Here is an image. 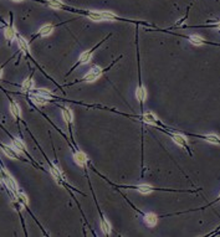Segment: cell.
Returning a JSON list of instances; mask_svg holds the SVG:
<instances>
[{
	"label": "cell",
	"mask_w": 220,
	"mask_h": 237,
	"mask_svg": "<svg viewBox=\"0 0 220 237\" xmlns=\"http://www.w3.org/2000/svg\"><path fill=\"white\" fill-rule=\"evenodd\" d=\"M88 18L94 21H107V20H116V16L111 13H107V11H102V13H98V11H92L88 14Z\"/></svg>",
	"instance_id": "1"
},
{
	"label": "cell",
	"mask_w": 220,
	"mask_h": 237,
	"mask_svg": "<svg viewBox=\"0 0 220 237\" xmlns=\"http://www.w3.org/2000/svg\"><path fill=\"white\" fill-rule=\"evenodd\" d=\"M101 75H102V69H100L98 66H94L87 72V75L83 77V81L85 82H94V81H96L100 77Z\"/></svg>",
	"instance_id": "2"
},
{
	"label": "cell",
	"mask_w": 220,
	"mask_h": 237,
	"mask_svg": "<svg viewBox=\"0 0 220 237\" xmlns=\"http://www.w3.org/2000/svg\"><path fill=\"white\" fill-rule=\"evenodd\" d=\"M73 159H75L76 164L83 168V166H85V164H86V162H87V155L85 154L83 151H76Z\"/></svg>",
	"instance_id": "3"
},
{
	"label": "cell",
	"mask_w": 220,
	"mask_h": 237,
	"mask_svg": "<svg viewBox=\"0 0 220 237\" xmlns=\"http://www.w3.org/2000/svg\"><path fill=\"white\" fill-rule=\"evenodd\" d=\"M144 222H146V225L148 227H154L157 225V222H158V217L154 214H147L144 216Z\"/></svg>",
	"instance_id": "4"
},
{
	"label": "cell",
	"mask_w": 220,
	"mask_h": 237,
	"mask_svg": "<svg viewBox=\"0 0 220 237\" xmlns=\"http://www.w3.org/2000/svg\"><path fill=\"white\" fill-rule=\"evenodd\" d=\"M136 96H137V99L139 101V102H144L146 98H147V91L146 88L141 86L137 88V92H136Z\"/></svg>",
	"instance_id": "5"
},
{
	"label": "cell",
	"mask_w": 220,
	"mask_h": 237,
	"mask_svg": "<svg viewBox=\"0 0 220 237\" xmlns=\"http://www.w3.org/2000/svg\"><path fill=\"white\" fill-rule=\"evenodd\" d=\"M5 181H6L7 186H9L11 190H16V189H18V185H16L15 180L9 175V173H7V171H5Z\"/></svg>",
	"instance_id": "6"
},
{
	"label": "cell",
	"mask_w": 220,
	"mask_h": 237,
	"mask_svg": "<svg viewBox=\"0 0 220 237\" xmlns=\"http://www.w3.org/2000/svg\"><path fill=\"white\" fill-rule=\"evenodd\" d=\"M4 35H5V39L9 40V41H13L14 37H15V30L13 26H7L4 31Z\"/></svg>",
	"instance_id": "7"
},
{
	"label": "cell",
	"mask_w": 220,
	"mask_h": 237,
	"mask_svg": "<svg viewBox=\"0 0 220 237\" xmlns=\"http://www.w3.org/2000/svg\"><path fill=\"white\" fill-rule=\"evenodd\" d=\"M91 58H92V51H86V52H83V54L80 56V63H82V65L88 63V62L91 61Z\"/></svg>",
	"instance_id": "8"
},
{
	"label": "cell",
	"mask_w": 220,
	"mask_h": 237,
	"mask_svg": "<svg viewBox=\"0 0 220 237\" xmlns=\"http://www.w3.org/2000/svg\"><path fill=\"white\" fill-rule=\"evenodd\" d=\"M18 44H19V47L22 50V52H25V54H28V52H29L28 42H26V40H25L24 37H21V36H19V37H18Z\"/></svg>",
	"instance_id": "9"
},
{
	"label": "cell",
	"mask_w": 220,
	"mask_h": 237,
	"mask_svg": "<svg viewBox=\"0 0 220 237\" xmlns=\"http://www.w3.org/2000/svg\"><path fill=\"white\" fill-rule=\"evenodd\" d=\"M62 116H64V119L67 122V123H72V112L70 108L65 107L62 109Z\"/></svg>",
	"instance_id": "10"
},
{
	"label": "cell",
	"mask_w": 220,
	"mask_h": 237,
	"mask_svg": "<svg viewBox=\"0 0 220 237\" xmlns=\"http://www.w3.org/2000/svg\"><path fill=\"white\" fill-rule=\"evenodd\" d=\"M31 99H32L36 104H39V106H44V104H46V98H45V97H42V96H40L39 93H37V95H32V96H31Z\"/></svg>",
	"instance_id": "11"
},
{
	"label": "cell",
	"mask_w": 220,
	"mask_h": 237,
	"mask_svg": "<svg viewBox=\"0 0 220 237\" xmlns=\"http://www.w3.org/2000/svg\"><path fill=\"white\" fill-rule=\"evenodd\" d=\"M52 30H54L52 25H45V26H42L40 29V35L41 36H49V35H51Z\"/></svg>",
	"instance_id": "12"
},
{
	"label": "cell",
	"mask_w": 220,
	"mask_h": 237,
	"mask_svg": "<svg viewBox=\"0 0 220 237\" xmlns=\"http://www.w3.org/2000/svg\"><path fill=\"white\" fill-rule=\"evenodd\" d=\"M3 151L5 153V155H6V157L13 158V159H18V154H16L15 151H14V149H11L10 147H7V145L3 147Z\"/></svg>",
	"instance_id": "13"
},
{
	"label": "cell",
	"mask_w": 220,
	"mask_h": 237,
	"mask_svg": "<svg viewBox=\"0 0 220 237\" xmlns=\"http://www.w3.org/2000/svg\"><path fill=\"white\" fill-rule=\"evenodd\" d=\"M101 228H102V231H103L105 235L111 233V225L108 224V221L106 218H102V221H101Z\"/></svg>",
	"instance_id": "14"
},
{
	"label": "cell",
	"mask_w": 220,
	"mask_h": 237,
	"mask_svg": "<svg viewBox=\"0 0 220 237\" xmlns=\"http://www.w3.org/2000/svg\"><path fill=\"white\" fill-rule=\"evenodd\" d=\"M185 139L183 135H180V134H175V135H173V142L175 143V144H178V145H180V147H185Z\"/></svg>",
	"instance_id": "15"
},
{
	"label": "cell",
	"mask_w": 220,
	"mask_h": 237,
	"mask_svg": "<svg viewBox=\"0 0 220 237\" xmlns=\"http://www.w3.org/2000/svg\"><path fill=\"white\" fill-rule=\"evenodd\" d=\"M143 121H144L146 123H149V124H154L157 122V118L152 113H146L144 116H143Z\"/></svg>",
	"instance_id": "16"
},
{
	"label": "cell",
	"mask_w": 220,
	"mask_h": 237,
	"mask_svg": "<svg viewBox=\"0 0 220 237\" xmlns=\"http://www.w3.org/2000/svg\"><path fill=\"white\" fill-rule=\"evenodd\" d=\"M10 111H11V114H13L15 118H18V117L20 116V108H19L18 103L11 102V104H10Z\"/></svg>",
	"instance_id": "17"
},
{
	"label": "cell",
	"mask_w": 220,
	"mask_h": 237,
	"mask_svg": "<svg viewBox=\"0 0 220 237\" xmlns=\"http://www.w3.org/2000/svg\"><path fill=\"white\" fill-rule=\"evenodd\" d=\"M13 145H14V148L18 150V151H22V150L26 149L25 144H24L21 140H19V139H14V140H13Z\"/></svg>",
	"instance_id": "18"
},
{
	"label": "cell",
	"mask_w": 220,
	"mask_h": 237,
	"mask_svg": "<svg viewBox=\"0 0 220 237\" xmlns=\"http://www.w3.org/2000/svg\"><path fill=\"white\" fill-rule=\"evenodd\" d=\"M189 40H190V42L193 45H195V46H200V45H203V39L200 37V36H198V35H192L190 37H189Z\"/></svg>",
	"instance_id": "19"
},
{
	"label": "cell",
	"mask_w": 220,
	"mask_h": 237,
	"mask_svg": "<svg viewBox=\"0 0 220 237\" xmlns=\"http://www.w3.org/2000/svg\"><path fill=\"white\" fill-rule=\"evenodd\" d=\"M137 190L141 192V194H143V195H147V194H150L152 192V188L149 185H139L138 188H137Z\"/></svg>",
	"instance_id": "20"
},
{
	"label": "cell",
	"mask_w": 220,
	"mask_h": 237,
	"mask_svg": "<svg viewBox=\"0 0 220 237\" xmlns=\"http://www.w3.org/2000/svg\"><path fill=\"white\" fill-rule=\"evenodd\" d=\"M34 87V81L31 78H28L22 82V89L24 91H31Z\"/></svg>",
	"instance_id": "21"
},
{
	"label": "cell",
	"mask_w": 220,
	"mask_h": 237,
	"mask_svg": "<svg viewBox=\"0 0 220 237\" xmlns=\"http://www.w3.org/2000/svg\"><path fill=\"white\" fill-rule=\"evenodd\" d=\"M49 5L54 7V9H61L62 7L61 0H49Z\"/></svg>",
	"instance_id": "22"
},
{
	"label": "cell",
	"mask_w": 220,
	"mask_h": 237,
	"mask_svg": "<svg viewBox=\"0 0 220 237\" xmlns=\"http://www.w3.org/2000/svg\"><path fill=\"white\" fill-rule=\"evenodd\" d=\"M50 171H51L52 175L56 177V180H60V179H61V173L58 171V169H57L55 165H51V166H50Z\"/></svg>",
	"instance_id": "23"
},
{
	"label": "cell",
	"mask_w": 220,
	"mask_h": 237,
	"mask_svg": "<svg viewBox=\"0 0 220 237\" xmlns=\"http://www.w3.org/2000/svg\"><path fill=\"white\" fill-rule=\"evenodd\" d=\"M205 139L209 142V143H213V144H220V140L218 137H215V135H207Z\"/></svg>",
	"instance_id": "24"
},
{
	"label": "cell",
	"mask_w": 220,
	"mask_h": 237,
	"mask_svg": "<svg viewBox=\"0 0 220 237\" xmlns=\"http://www.w3.org/2000/svg\"><path fill=\"white\" fill-rule=\"evenodd\" d=\"M37 93H39L40 96L45 97V98L51 97V92H50V91H47V89H45V88H41V89H39V91H37Z\"/></svg>",
	"instance_id": "25"
},
{
	"label": "cell",
	"mask_w": 220,
	"mask_h": 237,
	"mask_svg": "<svg viewBox=\"0 0 220 237\" xmlns=\"http://www.w3.org/2000/svg\"><path fill=\"white\" fill-rule=\"evenodd\" d=\"M19 198H20V199L22 200V202H24V204H25V205H28V204H29V200H28V196H26V195H25V194H22V192H20V194H19Z\"/></svg>",
	"instance_id": "26"
},
{
	"label": "cell",
	"mask_w": 220,
	"mask_h": 237,
	"mask_svg": "<svg viewBox=\"0 0 220 237\" xmlns=\"http://www.w3.org/2000/svg\"><path fill=\"white\" fill-rule=\"evenodd\" d=\"M0 183H4V177L1 175V171H0Z\"/></svg>",
	"instance_id": "27"
},
{
	"label": "cell",
	"mask_w": 220,
	"mask_h": 237,
	"mask_svg": "<svg viewBox=\"0 0 220 237\" xmlns=\"http://www.w3.org/2000/svg\"><path fill=\"white\" fill-rule=\"evenodd\" d=\"M1 75H3V72H1V69H0V77H1Z\"/></svg>",
	"instance_id": "28"
},
{
	"label": "cell",
	"mask_w": 220,
	"mask_h": 237,
	"mask_svg": "<svg viewBox=\"0 0 220 237\" xmlns=\"http://www.w3.org/2000/svg\"><path fill=\"white\" fill-rule=\"evenodd\" d=\"M218 28H219V30H220V22H219V25H218Z\"/></svg>",
	"instance_id": "29"
},
{
	"label": "cell",
	"mask_w": 220,
	"mask_h": 237,
	"mask_svg": "<svg viewBox=\"0 0 220 237\" xmlns=\"http://www.w3.org/2000/svg\"><path fill=\"white\" fill-rule=\"evenodd\" d=\"M14 1H20V0H14Z\"/></svg>",
	"instance_id": "30"
}]
</instances>
